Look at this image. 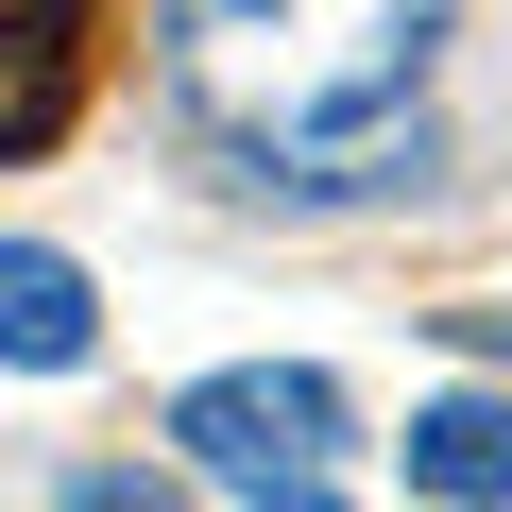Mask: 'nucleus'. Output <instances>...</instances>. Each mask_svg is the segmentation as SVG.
<instances>
[{
	"label": "nucleus",
	"mask_w": 512,
	"mask_h": 512,
	"mask_svg": "<svg viewBox=\"0 0 512 512\" xmlns=\"http://www.w3.org/2000/svg\"><path fill=\"white\" fill-rule=\"evenodd\" d=\"M461 0H171V120L274 205H376L444 171Z\"/></svg>",
	"instance_id": "obj_1"
},
{
	"label": "nucleus",
	"mask_w": 512,
	"mask_h": 512,
	"mask_svg": "<svg viewBox=\"0 0 512 512\" xmlns=\"http://www.w3.org/2000/svg\"><path fill=\"white\" fill-rule=\"evenodd\" d=\"M171 444H188L222 495H274V478L359 461V410H342V376H308V359H222V376L171 393Z\"/></svg>",
	"instance_id": "obj_2"
},
{
	"label": "nucleus",
	"mask_w": 512,
	"mask_h": 512,
	"mask_svg": "<svg viewBox=\"0 0 512 512\" xmlns=\"http://www.w3.org/2000/svg\"><path fill=\"white\" fill-rule=\"evenodd\" d=\"M86 359H103V291H86V256L0 239V376H86Z\"/></svg>",
	"instance_id": "obj_3"
},
{
	"label": "nucleus",
	"mask_w": 512,
	"mask_h": 512,
	"mask_svg": "<svg viewBox=\"0 0 512 512\" xmlns=\"http://www.w3.org/2000/svg\"><path fill=\"white\" fill-rule=\"evenodd\" d=\"M393 461H410L427 512H512V393H427Z\"/></svg>",
	"instance_id": "obj_4"
},
{
	"label": "nucleus",
	"mask_w": 512,
	"mask_h": 512,
	"mask_svg": "<svg viewBox=\"0 0 512 512\" xmlns=\"http://www.w3.org/2000/svg\"><path fill=\"white\" fill-rule=\"evenodd\" d=\"M86 103V0H0V154L69 137Z\"/></svg>",
	"instance_id": "obj_5"
},
{
	"label": "nucleus",
	"mask_w": 512,
	"mask_h": 512,
	"mask_svg": "<svg viewBox=\"0 0 512 512\" xmlns=\"http://www.w3.org/2000/svg\"><path fill=\"white\" fill-rule=\"evenodd\" d=\"M69 512H188V495H171V478H137V461H86V478H69Z\"/></svg>",
	"instance_id": "obj_6"
},
{
	"label": "nucleus",
	"mask_w": 512,
	"mask_h": 512,
	"mask_svg": "<svg viewBox=\"0 0 512 512\" xmlns=\"http://www.w3.org/2000/svg\"><path fill=\"white\" fill-rule=\"evenodd\" d=\"M444 342H478V359H512V308H444Z\"/></svg>",
	"instance_id": "obj_7"
}]
</instances>
